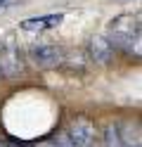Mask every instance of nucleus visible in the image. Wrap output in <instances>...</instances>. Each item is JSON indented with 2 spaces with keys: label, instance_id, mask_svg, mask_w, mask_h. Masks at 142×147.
I'll list each match as a JSON object with an SVG mask.
<instances>
[{
  "label": "nucleus",
  "instance_id": "obj_1",
  "mask_svg": "<svg viewBox=\"0 0 142 147\" xmlns=\"http://www.w3.org/2000/svg\"><path fill=\"white\" fill-rule=\"evenodd\" d=\"M109 40L114 45V50L121 48L126 52H135V57H137L140 55V17L121 14L116 19H111Z\"/></svg>",
  "mask_w": 142,
  "mask_h": 147
},
{
  "label": "nucleus",
  "instance_id": "obj_2",
  "mask_svg": "<svg viewBox=\"0 0 142 147\" xmlns=\"http://www.w3.org/2000/svg\"><path fill=\"white\" fill-rule=\"evenodd\" d=\"M69 138L73 140L76 147H95V138H97V131H95V123L88 116H76L69 123Z\"/></svg>",
  "mask_w": 142,
  "mask_h": 147
},
{
  "label": "nucleus",
  "instance_id": "obj_3",
  "mask_svg": "<svg viewBox=\"0 0 142 147\" xmlns=\"http://www.w3.org/2000/svg\"><path fill=\"white\" fill-rule=\"evenodd\" d=\"M31 62L36 64L38 69H55L59 67L62 59H64V52L62 48H57V45H36L31 48Z\"/></svg>",
  "mask_w": 142,
  "mask_h": 147
},
{
  "label": "nucleus",
  "instance_id": "obj_4",
  "mask_svg": "<svg viewBox=\"0 0 142 147\" xmlns=\"http://www.w3.org/2000/svg\"><path fill=\"white\" fill-rule=\"evenodd\" d=\"M24 69V62H22V55L14 45H3V50H0V74L7 78L17 76V74H22Z\"/></svg>",
  "mask_w": 142,
  "mask_h": 147
},
{
  "label": "nucleus",
  "instance_id": "obj_5",
  "mask_svg": "<svg viewBox=\"0 0 142 147\" xmlns=\"http://www.w3.org/2000/svg\"><path fill=\"white\" fill-rule=\"evenodd\" d=\"M88 50H90V59L95 64H109L114 57V45L104 36H92L88 43Z\"/></svg>",
  "mask_w": 142,
  "mask_h": 147
},
{
  "label": "nucleus",
  "instance_id": "obj_6",
  "mask_svg": "<svg viewBox=\"0 0 142 147\" xmlns=\"http://www.w3.org/2000/svg\"><path fill=\"white\" fill-rule=\"evenodd\" d=\"M62 19H64L62 14H40V17L24 19V22H22V29H24V31H31V33H40V31H47V29L59 26Z\"/></svg>",
  "mask_w": 142,
  "mask_h": 147
},
{
  "label": "nucleus",
  "instance_id": "obj_7",
  "mask_svg": "<svg viewBox=\"0 0 142 147\" xmlns=\"http://www.w3.org/2000/svg\"><path fill=\"white\" fill-rule=\"evenodd\" d=\"M118 135H121V142L123 147H142V138H140V123H123L118 126Z\"/></svg>",
  "mask_w": 142,
  "mask_h": 147
},
{
  "label": "nucleus",
  "instance_id": "obj_8",
  "mask_svg": "<svg viewBox=\"0 0 142 147\" xmlns=\"http://www.w3.org/2000/svg\"><path fill=\"white\" fill-rule=\"evenodd\" d=\"M102 142H104V147H123L121 135H118V123H109L107 128H104Z\"/></svg>",
  "mask_w": 142,
  "mask_h": 147
},
{
  "label": "nucleus",
  "instance_id": "obj_9",
  "mask_svg": "<svg viewBox=\"0 0 142 147\" xmlns=\"http://www.w3.org/2000/svg\"><path fill=\"white\" fill-rule=\"evenodd\" d=\"M57 145H59V147H76L73 140L69 138V133H59V138H57Z\"/></svg>",
  "mask_w": 142,
  "mask_h": 147
},
{
  "label": "nucleus",
  "instance_id": "obj_10",
  "mask_svg": "<svg viewBox=\"0 0 142 147\" xmlns=\"http://www.w3.org/2000/svg\"><path fill=\"white\" fill-rule=\"evenodd\" d=\"M36 147H59V145H57V140H43V142H38Z\"/></svg>",
  "mask_w": 142,
  "mask_h": 147
},
{
  "label": "nucleus",
  "instance_id": "obj_11",
  "mask_svg": "<svg viewBox=\"0 0 142 147\" xmlns=\"http://www.w3.org/2000/svg\"><path fill=\"white\" fill-rule=\"evenodd\" d=\"M0 50H3V40H0Z\"/></svg>",
  "mask_w": 142,
  "mask_h": 147
},
{
  "label": "nucleus",
  "instance_id": "obj_12",
  "mask_svg": "<svg viewBox=\"0 0 142 147\" xmlns=\"http://www.w3.org/2000/svg\"><path fill=\"white\" fill-rule=\"evenodd\" d=\"M3 3H7V0H0V5H3Z\"/></svg>",
  "mask_w": 142,
  "mask_h": 147
},
{
  "label": "nucleus",
  "instance_id": "obj_13",
  "mask_svg": "<svg viewBox=\"0 0 142 147\" xmlns=\"http://www.w3.org/2000/svg\"><path fill=\"white\" fill-rule=\"evenodd\" d=\"M0 76H3V74H0Z\"/></svg>",
  "mask_w": 142,
  "mask_h": 147
}]
</instances>
